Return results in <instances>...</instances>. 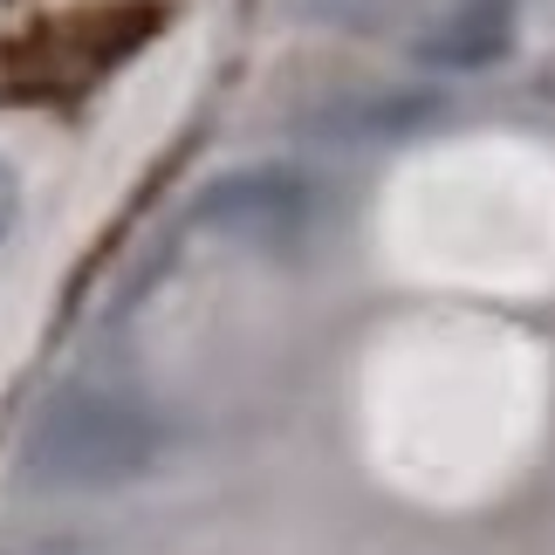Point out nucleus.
I'll return each mask as SVG.
<instances>
[{
    "label": "nucleus",
    "instance_id": "2",
    "mask_svg": "<svg viewBox=\"0 0 555 555\" xmlns=\"http://www.w3.org/2000/svg\"><path fill=\"white\" fill-rule=\"evenodd\" d=\"M192 227L220 233L233 247L288 254L323 227V179L302 165H247V172H220L199 199H192Z\"/></svg>",
    "mask_w": 555,
    "mask_h": 555
},
{
    "label": "nucleus",
    "instance_id": "4",
    "mask_svg": "<svg viewBox=\"0 0 555 555\" xmlns=\"http://www.w3.org/2000/svg\"><path fill=\"white\" fill-rule=\"evenodd\" d=\"M433 117V96H350V103H336V111H323L315 124H323L330 138H404V131H418V124Z\"/></svg>",
    "mask_w": 555,
    "mask_h": 555
},
{
    "label": "nucleus",
    "instance_id": "5",
    "mask_svg": "<svg viewBox=\"0 0 555 555\" xmlns=\"http://www.w3.org/2000/svg\"><path fill=\"white\" fill-rule=\"evenodd\" d=\"M14 227H21V172L14 158H0V247L14 241Z\"/></svg>",
    "mask_w": 555,
    "mask_h": 555
},
{
    "label": "nucleus",
    "instance_id": "3",
    "mask_svg": "<svg viewBox=\"0 0 555 555\" xmlns=\"http://www.w3.org/2000/svg\"><path fill=\"white\" fill-rule=\"evenodd\" d=\"M507 41H515V8L507 0H460L412 41V55L433 62V69H487V62H501Z\"/></svg>",
    "mask_w": 555,
    "mask_h": 555
},
{
    "label": "nucleus",
    "instance_id": "1",
    "mask_svg": "<svg viewBox=\"0 0 555 555\" xmlns=\"http://www.w3.org/2000/svg\"><path fill=\"white\" fill-rule=\"evenodd\" d=\"M165 460V418L124 384L76 377L35 404L21 433V480L41 494H111V487L144 480Z\"/></svg>",
    "mask_w": 555,
    "mask_h": 555
}]
</instances>
